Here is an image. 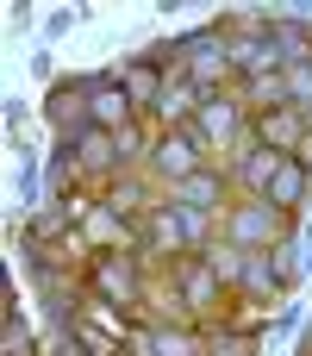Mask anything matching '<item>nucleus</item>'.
<instances>
[{
	"mask_svg": "<svg viewBox=\"0 0 312 356\" xmlns=\"http://www.w3.org/2000/svg\"><path fill=\"white\" fill-rule=\"evenodd\" d=\"M300 188H306V175H300L294 163H281V169H275V181H269L275 207H294V200H300Z\"/></svg>",
	"mask_w": 312,
	"mask_h": 356,
	"instance_id": "f257e3e1",
	"label": "nucleus"
},
{
	"mask_svg": "<svg viewBox=\"0 0 312 356\" xmlns=\"http://www.w3.org/2000/svg\"><path fill=\"white\" fill-rule=\"evenodd\" d=\"M156 163H163L169 175H188V163H194V144H188V138H169V144L156 150Z\"/></svg>",
	"mask_w": 312,
	"mask_h": 356,
	"instance_id": "f03ea898",
	"label": "nucleus"
},
{
	"mask_svg": "<svg viewBox=\"0 0 312 356\" xmlns=\"http://www.w3.org/2000/svg\"><path fill=\"white\" fill-rule=\"evenodd\" d=\"M94 119H100V125L125 119V94H119V88H94Z\"/></svg>",
	"mask_w": 312,
	"mask_h": 356,
	"instance_id": "7ed1b4c3",
	"label": "nucleus"
},
{
	"mask_svg": "<svg viewBox=\"0 0 312 356\" xmlns=\"http://www.w3.org/2000/svg\"><path fill=\"white\" fill-rule=\"evenodd\" d=\"M181 200H188V207H200V200H213V181H206V175H194V181L181 188Z\"/></svg>",
	"mask_w": 312,
	"mask_h": 356,
	"instance_id": "20e7f679",
	"label": "nucleus"
},
{
	"mask_svg": "<svg viewBox=\"0 0 312 356\" xmlns=\"http://www.w3.org/2000/svg\"><path fill=\"white\" fill-rule=\"evenodd\" d=\"M188 100H194V94H188V88H175V94H169V88H163V113H188Z\"/></svg>",
	"mask_w": 312,
	"mask_h": 356,
	"instance_id": "39448f33",
	"label": "nucleus"
}]
</instances>
